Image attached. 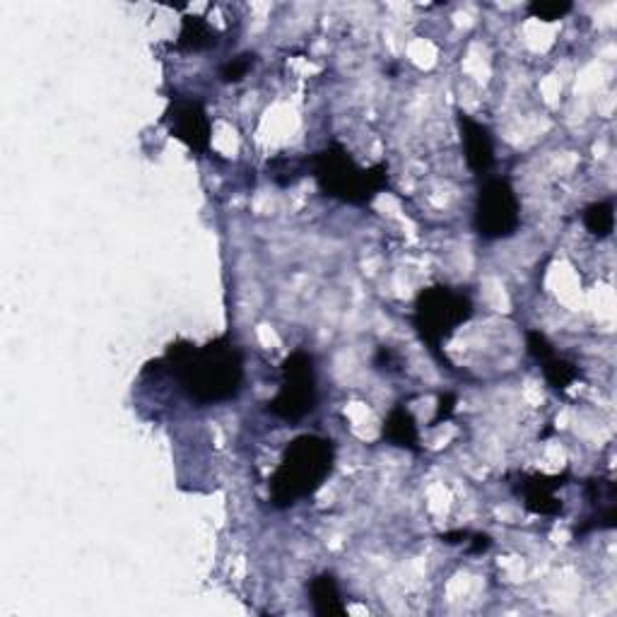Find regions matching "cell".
<instances>
[{"label": "cell", "mask_w": 617, "mask_h": 617, "mask_svg": "<svg viewBox=\"0 0 617 617\" xmlns=\"http://www.w3.org/2000/svg\"><path fill=\"white\" fill-rule=\"evenodd\" d=\"M164 362L179 379L184 393L198 405L235 399L244 383V355L227 336L203 348L172 345Z\"/></svg>", "instance_id": "cell-1"}, {"label": "cell", "mask_w": 617, "mask_h": 617, "mask_svg": "<svg viewBox=\"0 0 617 617\" xmlns=\"http://www.w3.org/2000/svg\"><path fill=\"white\" fill-rule=\"evenodd\" d=\"M336 449L333 442L326 437L304 435L285 449L280 466L275 468L270 478V498L273 504L292 506L300 500L312 498L322 488L326 478L333 470Z\"/></svg>", "instance_id": "cell-2"}, {"label": "cell", "mask_w": 617, "mask_h": 617, "mask_svg": "<svg viewBox=\"0 0 617 617\" xmlns=\"http://www.w3.org/2000/svg\"><path fill=\"white\" fill-rule=\"evenodd\" d=\"M312 169L314 179L326 196L350 205H367L389 184L386 164H377L372 169L360 167L340 146H328L326 150L314 154Z\"/></svg>", "instance_id": "cell-3"}, {"label": "cell", "mask_w": 617, "mask_h": 617, "mask_svg": "<svg viewBox=\"0 0 617 617\" xmlns=\"http://www.w3.org/2000/svg\"><path fill=\"white\" fill-rule=\"evenodd\" d=\"M473 316V302L468 294L451 288H427L415 302V326L425 343L435 352L454 330Z\"/></svg>", "instance_id": "cell-4"}, {"label": "cell", "mask_w": 617, "mask_h": 617, "mask_svg": "<svg viewBox=\"0 0 617 617\" xmlns=\"http://www.w3.org/2000/svg\"><path fill=\"white\" fill-rule=\"evenodd\" d=\"M316 367L314 357L304 350H294L282 365V383L275 399L268 403V413L280 420H302L316 407Z\"/></svg>", "instance_id": "cell-5"}, {"label": "cell", "mask_w": 617, "mask_h": 617, "mask_svg": "<svg viewBox=\"0 0 617 617\" xmlns=\"http://www.w3.org/2000/svg\"><path fill=\"white\" fill-rule=\"evenodd\" d=\"M521 225V203L506 179L482 184L476 205V229L484 239H506Z\"/></svg>", "instance_id": "cell-6"}, {"label": "cell", "mask_w": 617, "mask_h": 617, "mask_svg": "<svg viewBox=\"0 0 617 617\" xmlns=\"http://www.w3.org/2000/svg\"><path fill=\"white\" fill-rule=\"evenodd\" d=\"M164 124L186 148L205 152L211 146V118H207L203 102H198L193 97L172 99L167 114H164Z\"/></svg>", "instance_id": "cell-7"}, {"label": "cell", "mask_w": 617, "mask_h": 617, "mask_svg": "<svg viewBox=\"0 0 617 617\" xmlns=\"http://www.w3.org/2000/svg\"><path fill=\"white\" fill-rule=\"evenodd\" d=\"M458 126L468 167L476 174H488L494 164V146L488 126H482L480 121L466 114L458 116Z\"/></svg>", "instance_id": "cell-8"}, {"label": "cell", "mask_w": 617, "mask_h": 617, "mask_svg": "<svg viewBox=\"0 0 617 617\" xmlns=\"http://www.w3.org/2000/svg\"><path fill=\"white\" fill-rule=\"evenodd\" d=\"M528 352L543 365V374L545 379L550 381L553 389H567L569 383H575L579 377V369L577 365H571V362L557 357L555 348L547 343V338L540 333V330H531L528 333Z\"/></svg>", "instance_id": "cell-9"}, {"label": "cell", "mask_w": 617, "mask_h": 617, "mask_svg": "<svg viewBox=\"0 0 617 617\" xmlns=\"http://www.w3.org/2000/svg\"><path fill=\"white\" fill-rule=\"evenodd\" d=\"M383 437L389 439L393 446L417 451L420 432H417V423H415V417L411 415L407 407H403V405L393 407L389 417H386V423H383Z\"/></svg>", "instance_id": "cell-10"}, {"label": "cell", "mask_w": 617, "mask_h": 617, "mask_svg": "<svg viewBox=\"0 0 617 617\" xmlns=\"http://www.w3.org/2000/svg\"><path fill=\"white\" fill-rule=\"evenodd\" d=\"M308 599H312L316 615H343L345 613L343 596H340L338 583L330 575H318L316 579H312V583H308Z\"/></svg>", "instance_id": "cell-11"}, {"label": "cell", "mask_w": 617, "mask_h": 617, "mask_svg": "<svg viewBox=\"0 0 617 617\" xmlns=\"http://www.w3.org/2000/svg\"><path fill=\"white\" fill-rule=\"evenodd\" d=\"M557 478H553V482H547L545 478H531L526 480L524 484V498H526V506L536 514H557L559 512V502L555 498L557 490Z\"/></svg>", "instance_id": "cell-12"}, {"label": "cell", "mask_w": 617, "mask_h": 617, "mask_svg": "<svg viewBox=\"0 0 617 617\" xmlns=\"http://www.w3.org/2000/svg\"><path fill=\"white\" fill-rule=\"evenodd\" d=\"M217 43L215 29L207 25L201 17H186L181 35H179V47L186 51H203L211 49Z\"/></svg>", "instance_id": "cell-13"}, {"label": "cell", "mask_w": 617, "mask_h": 617, "mask_svg": "<svg viewBox=\"0 0 617 617\" xmlns=\"http://www.w3.org/2000/svg\"><path fill=\"white\" fill-rule=\"evenodd\" d=\"M583 225L596 237H608L613 227H615V213H613V203L610 201H601L593 203L587 207L583 213Z\"/></svg>", "instance_id": "cell-14"}, {"label": "cell", "mask_w": 617, "mask_h": 617, "mask_svg": "<svg viewBox=\"0 0 617 617\" xmlns=\"http://www.w3.org/2000/svg\"><path fill=\"white\" fill-rule=\"evenodd\" d=\"M253 59H256V56H251V53H244V56L231 59L223 68V73H219V77H223L225 83H239L241 77H247V73L251 71Z\"/></svg>", "instance_id": "cell-15"}, {"label": "cell", "mask_w": 617, "mask_h": 617, "mask_svg": "<svg viewBox=\"0 0 617 617\" xmlns=\"http://www.w3.org/2000/svg\"><path fill=\"white\" fill-rule=\"evenodd\" d=\"M571 10V3H531L528 5V13L538 20H545V22H553L565 17Z\"/></svg>", "instance_id": "cell-16"}]
</instances>
